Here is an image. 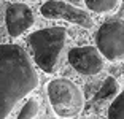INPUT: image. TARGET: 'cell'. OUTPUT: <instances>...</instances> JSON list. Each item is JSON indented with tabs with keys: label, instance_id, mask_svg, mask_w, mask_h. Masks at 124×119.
<instances>
[{
	"label": "cell",
	"instance_id": "cell-7",
	"mask_svg": "<svg viewBox=\"0 0 124 119\" xmlns=\"http://www.w3.org/2000/svg\"><path fill=\"white\" fill-rule=\"evenodd\" d=\"M7 30L11 37H19L35 24L33 11L24 3H11L5 15Z\"/></svg>",
	"mask_w": 124,
	"mask_h": 119
},
{
	"label": "cell",
	"instance_id": "cell-2",
	"mask_svg": "<svg viewBox=\"0 0 124 119\" xmlns=\"http://www.w3.org/2000/svg\"><path fill=\"white\" fill-rule=\"evenodd\" d=\"M32 59L46 73H54L61 65V57L67 43L64 27H48L30 33L27 38Z\"/></svg>",
	"mask_w": 124,
	"mask_h": 119
},
{
	"label": "cell",
	"instance_id": "cell-1",
	"mask_svg": "<svg viewBox=\"0 0 124 119\" xmlns=\"http://www.w3.org/2000/svg\"><path fill=\"white\" fill-rule=\"evenodd\" d=\"M38 86L33 59L19 45L0 46V119L8 118Z\"/></svg>",
	"mask_w": 124,
	"mask_h": 119
},
{
	"label": "cell",
	"instance_id": "cell-9",
	"mask_svg": "<svg viewBox=\"0 0 124 119\" xmlns=\"http://www.w3.org/2000/svg\"><path fill=\"white\" fill-rule=\"evenodd\" d=\"M119 0H84V5L95 13H107L118 7Z\"/></svg>",
	"mask_w": 124,
	"mask_h": 119
},
{
	"label": "cell",
	"instance_id": "cell-12",
	"mask_svg": "<svg viewBox=\"0 0 124 119\" xmlns=\"http://www.w3.org/2000/svg\"><path fill=\"white\" fill-rule=\"evenodd\" d=\"M65 2H69V3H72V5H77V7L84 5V0H65Z\"/></svg>",
	"mask_w": 124,
	"mask_h": 119
},
{
	"label": "cell",
	"instance_id": "cell-8",
	"mask_svg": "<svg viewBox=\"0 0 124 119\" xmlns=\"http://www.w3.org/2000/svg\"><path fill=\"white\" fill-rule=\"evenodd\" d=\"M118 90H119V84L115 78L108 76V78L103 81V84L100 86V89L97 90V94L92 97V100L88 103V108L92 111H100L103 105L110 103L115 97L118 95Z\"/></svg>",
	"mask_w": 124,
	"mask_h": 119
},
{
	"label": "cell",
	"instance_id": "cell-10",
	"mask_svg": "<svg viewBox=\"0 0 124 119\" xmlns=\"http://www.w3.org/2000/svg\"><path fill=\"white\" fill-rule=\"evenodd\" d=\"M38 110H40V102H38V98L30 97L26 103L22 105L18 118L19 119H33V118L38 116Z\"/></svg>",
	"mask_w": 124,
	"mask_h": 119
},
{
	"label": "cell",
	"instance_id": "cell-4",
	"mask_svg": "<svg viewBox=\"0 0 124 119\" xmlns=\"http://www.w3.org/2000/svg\"><path fill=\"white\" fill-rule=\"evenodd\" d=\"M95 43L105 59H124V19H115L102 24L95 33Z\"/></svg>",
	"mask_w": 124,
	"mask_h": 119
},
{
	"label": "cell",
	"instance_id": "cell-6",
	"mask_svg": "<svg viewBox=\"0 0 124 119\" xmlns=\"http://www.w3.org/2000/svg\"><path fill=\"white\" fill-rule=\"evenodd\" d=\"M69 62L81 75H97L105 67V57L97 46H78L69 51Z\"/></svg>",
	"mask_w": 124,
	"mask_h": 119
},
{
	"label": "cell",
	"instance_id": "cell-5",
	"mask_svg": "<svg viewBox=\"0 0 124 119\" xmlns=\"http://www.w3.org/2000/svg\"><path fill=\"white\" fill-rule=\"evenodd\" d=\"M41 15L48 19H62V21L77 24L84 29H91L94 25L92 18L81 10L77 5H72L69 2H59V0H48L40 8Z\"/></svg>",
	"mask_w": 124,
	"mask_h": 119
},
{
	"label": "cell",
	"instance_id": "cell-11",
	"mask_svg": "<svg viewBox=\"0 0 124 119\" xmlns=\"http://www.w3.org/2000/svg\"><path fill=\"white\" fill-rule=\"evenodd\" d=\"M108 118L111 119H124V90L119 92L111 100L108 106Z\"/></svg>",
	"mask_w": 124,
	"mask_h": 119
},
{
	"label": "cell",
	"instance_id": "cell-3",
	"mask_svg": "<svg viewBox=\"0 0 124 119\" xmlns=\"http://www.w3.org/2000/svg\"><path fill=\"white\" fill-rule=\"evenodd\" d=\"M48 97L56 114L62 118L78 116L84 108L81 89L67 78H56L48 84Z\"/></svg>",
	"mask_w": 124,
	"mask_h": 119
}]
</instances>
